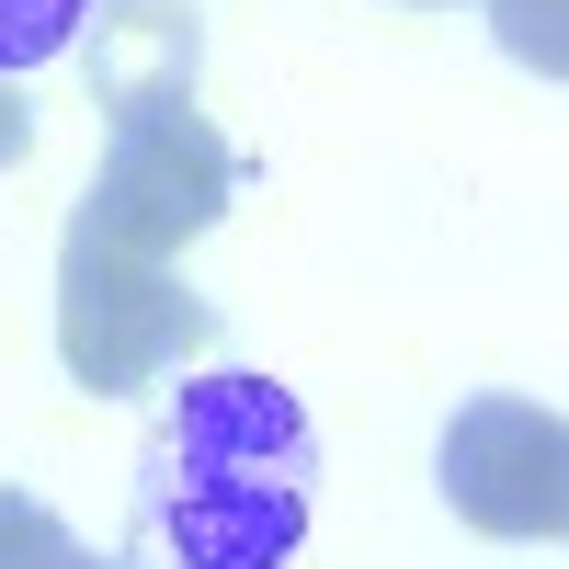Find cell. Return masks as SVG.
Masks as SVG:
<instances>
[{"label":"cell","instance_id":"obj_3","mask_svg":"<svg viewBox=\"0 0 569 569\" xmlns=\"http://www.w3.org/2000/svg\"><path fill=\"white\" fill-rule=\"evenodd\" d=\"M206 297L182 284L171 262H137L103 240H69L58 251V353L80 388H149L182 353H206Z\"/></svg>","mask_w":569,"mask_h":569},{"label":"cell","instance_id":"obj_1","mask_svg":"<svg viewBox=\"0 0 569 569\" xmlns=\"http://www.w3.org/2000/svg\"><path fill=\"white\" fill-rule=\"evenodd\" d=\"M308 467L319 433L284 376L206 365L171 388V421L137 479V536L160 569H284L308 547Z\"/></svg>","mask_w":569,"mask_h":569},{"label":"cell","instance_id":"obj_6","mask_svg":"<svg viewBox=\"0 0 569 569\" xmlns=\"http://www.w3.org/2000/svg\"><path fill=\"white\" fill-rule=\"evenodd\" d=\"M91 12H103V0H0V80H23V69H46V58H69Z\"/></svg>","mask_w":569,"mask_h":569},{"label":"cell","instance_id":"obj_5","mask_svg":"<svg viewBox=\"0 0 569 569\" xmlns=\"http://www.w3.org/2000/svg\"><path fill=\"white\" fill-rule=\"evenodd\" d=\"M91 91H103V114L126 103H194V12L182 0H103L91 12Z\"/></svg>","mask_w":569,"mask_h":569},{"label":"cell","instance_id":"obj_2","mask_svg":"<svg viewBox=\"0 0 569 569\" xmlns=\"http://www.w3.org/2000/svg\"><path fill=\"white\" fill-rule=\"evenodd\" d=\"M103 171L69 217V240H103V251H137V262H182V240H206L240 194V149L194 114V103H126L103 114Z\"/></svg>","mask_w":569,"mask_h":569},{"label":"cell","instance_id":"obj_4","mask_svg":"<svg viewBox=\"0 0 569 569\" xmlns=\"http://www.w3.org/2000/svg\"><path fill=\"white\" fill-rule=\"evenodd\" d=\"M433 479H445V501L467 512V525L501 536V547L569 536V421L536 410V399H467L445 421Z\"/></svg>","mask_w":569,"mask_h":569},{"label":"cell","instance_id":"obj_8","mask_svg":"<svg viewBox=\"0 0 569 569\" xmlns=\"http://www.w3.org/2000/svg\"><path fill=\"white\" fill-rule=\"evenodd\" d=\"M479 12H490V34H501L512 69L569 80V0H479Z\"/></svg>","mask_w":569,"mask_h":569},{"label":"cell","instance_id":"obj_7","mask_svg":"<svg viewBox=\"0 0 569 569\" xmlns=\"http://www.w3.org/2000/svg\"><path fill=\"white\" fill-rule=\"evenodd\" d=\"M0 569H114V558H91L34 490H0Z\"/></svg>","mask_w":569,"mask_h":569},{"label":"cell","instance_id":"obj_9","mask_svg":"<svg viewBox=\"0 0 569 569\" xmlns=\"http://www.w3.org/2000/svg\"><path fill=\"white\" fill-rule=\"evenodd\" d=\"M23 149H34V114H23V91H12V80H0V171H12Z\"/></svg>","mask_w":569,"mask_h":569}]
</instances>
